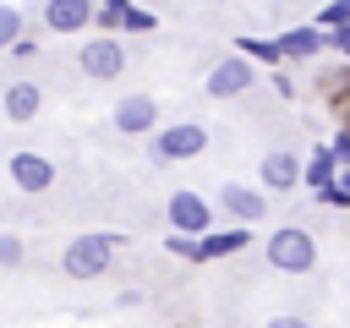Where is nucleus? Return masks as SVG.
Segmentation results:
<instances>
[{"label": "nucleus", "instance_id": "obj_15", "mask_svg": "<svg viewBox=\"0 0 350 328\" xmlns=\"http://www.w3.org/2000/svg\"><path fill=\"white\" fill-rule=\"evenodd\" d=\"M339 180V164H334V153H328V142H317L312 148V159H306V175H301V186L317 197V191H328Z\"/></svg>", "mask_w": 350, "mask_h": 328}, {"label": "nucleus", "instance_id": "obj_26", "mask_svg": "<svg viewBox=\"0 0 350 328\" xmlns=\"http://www.w3.org/2000/svg\"><path fill=\"white\" fill-rule=\"evenodd\" d=\"M262 328H312V323H306L301 312H279V317H268Z\"/></svg>", "mask_w": 350, "mask_h": 328}, {"label": "nucleus", "instance_id": "obj_18", "mask_svg": "<svg viewBox=\"0 0 350 328\" xmlns=\"http://www.w3.org/2000/svg\"><path fill=\"white\" fill-rule=\"evenodd\" d=\"M22 38V11L0 0V55H11V44Z\"/></svg>", "mask_w": 350, "mask_h": 328}, {"label": "nucleus", "instance_id": "obj_11", "mask_svg": "<svg viewBox=\"0 0 350 328\" xmlns=\"http://www.w3.org/2000/svg\"><path fill=\"white\" fill-rule=\"evenodd\" d=\"M93 11H98V0H44V27L71 38V33L93 27Z\"/></svg>", "mask_w": 350, "mask_h": 328}, {"label": "nucleus", "instance_id": "obj_3", "mask_svg": "<svg viewBox=\"0 0 350 328\" xmlns=\"http://www.w3.org/2000/svg\"><path fill=\"white\" fill-rule=\"evenodd\" d=\"M153 164H186V159H202L208 153V126L197 120H175V126H159L153 142H148Z\"/></svg>", "mask_w": 350, "mask_h": 328}, {"label": "nucleus", "instance_id": "obj_9", "mask_svg": "<svg viewBox=\"0 0 350 328\" xmlns=\"http://www.w3.org/2000/svg\"><path fill=\"white\" fill-rule=\"evenodd\" d=\"M301 175H306V164H301L290 148H273V153H262V164H257V186H262V191H290V186H301Z\"/></svg>", "mask_w": 350, "mask_h": 328}, {"label": "nucleus", "instance_id": "obj_27", "mask_svg": "<svg viewBox=\"0 0 350 328\" xmlns=\"http://www.w3.org/2000/svg\"><path fill=\"white\" fill-rule=\"evenodd\" d=\"M33 55H38V38H27V33H22V38L11 44V60H33Z\"/></svg>", "mask_w": 350, "mask_h": 328}, {"label": "nucleus", "instance_id": "obj_4", "mask_svg": "<svg viewBox=\"0 0 350 328\" xmlns=\"http://www.w3.org/2000/svg\"><path fill=\"white\" fill-rule=\"evenodd\" d=\"M164 219H170V230L202 241V235L213 230V202H208L202 191H191V186H175V191L164 197Z\"/></svg>", "mask_w": 350, "mask_h": 328}, {"label": "nucleus", "instance_id": "obj_23", "mask_svg": "<svg viewBox=\"0 0 350 328\" xmlns=\"http://www.w3.org/2000/svg\"><path fill=\"white\" fill-rule=\"evenodd\" d=\"M328 153H334V164H339V169H350V126H339V131L328 137Z\"/></svg>", "mask_w": 350, "mask_h": 328}, {"label": "nucleus", "instance_id": "obj_17", "mask_svg": "<svg viewBox=\"0 0 350 328\" xmlns=\"http://www.w3.org/2000/svg\"><path fill=\"white\" fill-rule=\"evenodd\" d=\"M131 5H137V0H98V11H93V27H98V33H120Z\"/></svg>", "mask_w": 350, "mask_h": 328}, {"label": "nucleus", "instance_id": "obj_19", "mask_svg": "<svg viewBox=\"0 0 350 328\" xmlns=\"http://www.w3.org/2000/svg\"><path fill=\"white\" fill-rule=\"evenodd\" d=\"M317 27H323V33H334V27H350V0H328V5L317 11Z\"/></svg>", "mask_w": 350, "mask_h": 328}, {"label": "nucleus", "instance_id": "obj_13", "mask_svg": "<svg viewBox=\"0 0 350 328\" xmlns=\"http://www.w3.org/2000/svg\"><path fill=\"white\" fill-rule=\"evenodd\" d=\"M252 246V230L246 224H235V230H208L202 241H197V262H219V257H235V251H246Z\"/></svg>", "mask_w": 350, "mask_h": 328}, {"label": "nucleus", "instance_id": "obj_28", "mask_svg": "<svg viewBox=\"0 0 350 328\" xmlns=\"http://www.w3.org/2000/svg\"><path fill=\"white\" fill-rule=\"evenodd\" d=\"M273 93H279V98H295V82H290L284 71H273Z\"/></svg>", "mask_w": 350, "mask_h": 328}, {"label": "nucleus", "instance_id": "obj_20", "mask_svg": "<svg viewBox=\"0 0 350 328\" xmlns=\"http://www.w3.org/2000/svg\"><path fill=\"white\" fill-rule=\"evenodd\" d=\"M164 251H170V257H186V262H197V235L170 230V235H164Z\"/></svg>", "mask_w": 350, "mask_h": 328}, {"label": "nucleus", "instance_id": "obj_2", "mask_svg": "<svg viewBox=\"0 0 350 328\" xmlns=\"http://www.w3.org/2000/svg\"><path fill=\"white\" fill-rule=\"evenodd\" d=\"M262 257H268V268H279V273H312V268H317V241H312L306 224H279V230H268Z\"/></svg>", "mask_w": 350, "mask_h": 328}, {"label": "nucleus", "instance_id": "obj_7", "mask_svg": "<svg viewBox=\"0 0 350 328\" xmlns=\"http://www.w3.org/2000/svg\"><path fill=\"white\" fill-rule=\"evenodd\" d=\"M252 82H257V66H252L246 55H219L202 87H208V98H241Z\"/></svg>", "mask_w": 350, "mask_h": 328}, {"label": "nucleus", "instance_id": "obj_8", "mask_svg": "<svg viewBox=\"0 0 350 328\" xmlns=\"http://www.w3.org/2000/svg\"><path fill=\"white\" fill-rule=\"evenodd\" d=\"M213 202L235 219V224H262L268 219V191L262 186H241V180H224L219 191H213Z\"/></svg>", "mask_w": 350, "mask_h": 328}, {"label": "nucleus", "instance_id": "obj_14", "mask_svg": "<svg viewBox=\"0 0 350 328\" xmlns=\"http://www.w3.org/2000/svg\"><path fill=\"white\" fill-rule=\"evenodd\" d=\"M0 109H5V120H33L38 109H44V93H38V82H11L5 93H0Z\"/></svg>", "mask_w": 350, "mask_h": 328}, {"label": "nucleus", "instance_id": "obj_6", "mask_svg": "<svg viewBox=\"0 0 350 328\" xmlns=\"http://www.w3.org/2000/svg\"><path fill=\"white\" fill-rule=\"evenodd\" d=\"M109 126H115L120 137H153V131H159V98H153V93H126V98H115Z\"/></svg>", "mask_w": 350, "mask_h": 328}, {"label": "nucleus", "instance_id": "obj_21", "mask_svg": "<svg viewBox=\"0 0 350 328\" xmlns=\"http://www.w3.org/2000/svg\"><path fill=\"white\" fill-rule=\"evenodd\" d=\"M153 22H159V16H153V11L137 0V5L126 11V27H120V33H153Z\"/></svg>", "mask_w": 350, "mask_h": 328}, {"label": "nucleus", "instance_id": "obj_10", "mask_svg": "<svg viewBox=\"0 0 350 328\" xmlns=\"http://www.w3.org/2000/svg\"><path fill=\"white\" fill-rule=\"evenodd\" d=\"M5 169H11V186H16V191H27V197H38V191H49V186H55V164H49L44 153H27V148H22V153H11V164H5Z\"/></svg>", "mask_w": 350, "mask_h": 328}, {"label": "nucleus", "instance_id": "obj_25", "mask_svg": "<svg viewBox=\"0 0 350 328\" xmlns=\"http://www.w3.org/2000/svg\"><path fill=\"white\" fill-rule=\"evenodd\" d=\"M328 55L350 60V27H334V33H328Z\"/></svg>", "mask_w": 350, "mask_h": 328}, {"label": "nucleus", "instance_id": "obj_22", "mask_svg": "<svg viewBox=\"0 0 350 328\" xmlns=\"http://www.w3.org/2000/svg\"><path fill=\"white\" fill-rule=\"evenodd\" d=\"M0 268H22V235L0 230Z\"/></svg>", "mask_w": 350, "mask_h": 328}, {"label": "nucleus", "instance_id": "obj_29", "mask_svg": "<svg viewBox=\"0 0 350 328\" xmlns=\"http://www.w3.org/2000/svg\"><path fill=\"white\" fill-rule=\"evenodd\" d=\"M345 126H350V104H345Z\"/></svg>", "mask_w": 350, "mask_h": 328}, {"label": "nucleus", "instance_id": "obj_24", "mask_svg": "<svg viewBox=\"0 0 350 328\" xmlns=\"http://www.w3.org/2000/svg\"><path fill=\"white\" fill-rule=\"evenodd\" d=\"M317 202H323V208H350V186H339V180H334L328 191H317Z\"/></svg>", "mask_w": 350, "mask_h": 328}, {"label": "nucleus", "instance_id": "obj_12", "mask_svg": "<svg viewBox=\"0 0 350 328\" xmlns=\"http://www.w3.org/2000/svg\"><path fill=\"white\" fill-rule=\"evenodd\" d=\"M279 55H284V60H317V55H328V33H323L317 22L284 27V33H279Z\"/></svg>", "mask_w": 350, "mask_h": 328}, {"label": "nucleus", "instance_id": "obj_5", "mask_svg": "<svg viewBox=\"0 0 350 328\" xmlns=\"http://www.w3.org/2000/svg\"><path fill=\"white\" fill-rule=\"evenodd\" d=\"M77 66H82L88 82H115V77L126 71V44H120L115 33H98V38H88V44L77 49Z\"/></svg>", "mask_w": 350, "mask_h": 328}, {"label": "nucleus", "instance_id": "obj_1", "mask_svg": "<svg viewBox=\"0 0 350 328\" xmlns=\"http://www.w3.org/2000/svg\"><path fill=\"white\" fill-rule=\"evenodd\" d=\"M115 251H120V235H109V230H82V235L66 241L60 273H66V279H98V273H109V257H115Z\"/></svg>", "mask_w": 350, "mask_h": 328}, {"label": "nucleus", "instance_id": "obj_16", "mask_svg": "<svg viewBox=\"0 0 350 328\" xmlns=\"http://www.w3.org/2000/svg\"><path fill=\"white\" fill-rule=\"evenodd\" d=\"M235 55H246L252 66H284V55H279V38H235Z\"/></svg>", "mask_w": 350, "mask_h": 328}]
</instances>
